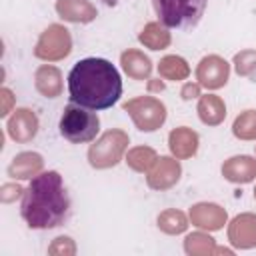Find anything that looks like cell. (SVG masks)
I'll return each instance as SVG.
<instances>
[{
	"label": "cell",
	"instance_id": "obj_1",
	"mask_svg": "<svg viewBox=\"0 0 256 256\" xmlns=\"http://www.w3.org/2000/svg\"><path fill=\"white\" fill-rule=\"evenodd\" d=\"M70 102L90 110H106L118 102L122 80L112 62L104 58L78 60L68 74Z\"/></svg>",
	"mask_w": 256,
	"mask_h": 256
},
{
	"label": "cell",
	"instance_id": "obj_2",
	"mask_svg": "<svg viewBox=\"0 0 256 256\" xmlns=\"http://www.w3.org/2000/svg\"><path fill=\"white\" fill-rule=\"evenodd\" d=\"M20 214L34 230L56 228L70 216V198L56 170L34 176L22 194Z\"/></svg>",
	"mask_w": 256,
	"mask_h": 256
},
{
	"label": "cell",
	"instance_id": "obj_3",
	"mask_svg": "<svg viewBox=\"0 0 256 256\" xmlns=\"http://www.w3.org/2000/svg\"><path fill=\"white\" fill-rule=\"evenodd\" d=\"M208 0H152L160 24L176 30L194 28L204 16Z\"/></svg>",
	"mask_w": 256,
	"mask_h": 256
},
{
	"label": "cell",
	"instance_id": "obj_4",
	"mask_svg": "<svg viewBox=\"0 0 256 256\" xmlns=\"http://www.w3.org/2000/svg\"><path fill=\"white\" fill-rule=\"evenodd\" d=\"M60 134L64 140L72 144H84L96 138L100 130V120L96 112H92L86 106H80L76 102H70L60 116Z\"/></svg>",
	"mask_w": 256,
	"mask_h": 256
},
{
	"label": "cell",
	"instance_id": "obj_5",
	"mask_svg": "<svg viewBox=\"0 0 256 256\" xmlns=\"http://www.w3.org/2000/svg\"><path fill=\"white\" fill-rule=\"evenodd\" d=\"M198 78L204 86L208 88H218L226 82L228 78V64L216 56H210V58H204L200 68H198Z\"/></svg>",
	"mask_w": 256,
	"mask_h": 256
},
{
	"label": "cell",
	"instance_id": "obj_6",
	"mask_svg": "<svg viewBox=\"0 0 256 256\" xmlns=\"http://www.w3.org/2000/svg\"><path fill=\"white\" fill-rule=\"evenodd\" d=\"M222 170H224L228 180L238 182L240 180V172H242V182H248L256 174V162L252 158H248V156H238V158H232Z\"/></svg>",
	"mask_w": 256,
	"mask_h": 256
},
{
	"label": "cell",
	"instance_id": "obj_7",
	"mask_svg": "<svg viewBox=\"0 0 256 256\" xmlns=\"http://www.w3.org/2000/svg\"><path fill=\"white\" fill-rule=\"evenodd\" d=\"M170 148L178 156H190L196 152V134L190 130H174L170 134Z\"/></svg>",
	"mask_w": 256,
	"mask_h": 256
},
{
	"label": "cell",
	"instance_id": "obj_8",
	"mask_svg": "<svg viewBox=\"0 0 256 256\" xmlns=\"http://www.w3.org/2000/svg\"><path fill=\"white\" fill-rule=\"evenodd\" d=\"M234 134L240 138H254L256 136V112L248 110L234 122Z\"/></svg>",
	"mask_w": 256,
	"mask_h": 256
},
{
	"label": "cell",
	"instance_id": "obj_9",
	"mask_svg": "<svg viewBox=\"0 0 256 256\" xmlns=\"http://www.w3.org/2000/svg\"><path fill=\"white\" fill-rule=\"evenodd\" d=\"M166 78H184L188 74V68H186V62L182 58H176V56H168L160 62V68H158Z\"/></svg>",
	"mask_w": 256,
	"mask_h": 256
},
{
	"label": "cell",
	"instance_id": "obj_10",
	"mask_svg": "<svg viewBox=\"0 0 256 256\" xmlns=\"http://www.w3.org/2000/svg\"><path fill=\"white\" fill-rule=\"evenodd\" d=\"M220 104V100L218 98H214V96H206V98H202V102H200V118L204 120V122H208V124H216V122H220L222 120V116H224V112H214V106H218Z\"/></svg>",
	"mask_w": 256,
	"mask_h": 256
},
{
	"label": "cell",
	"instance_id": "obj_11",
	"mask_svg": "<svg viewBox=\"0 0 256 256\" xmlns=\"http://www.w3.org/2000/svg\"><path fill=\"white\" fill-rule=\"evenodd\" d=\"M72 4H74V8L70 10V8H66V10H58L60 14H62V18H68V20H82L78 14L82 12V8H90L86 2H82V0H72Z\"/></svg>",
	"mask_w": 256,
	"mask_h": 256
}]
</instances>
